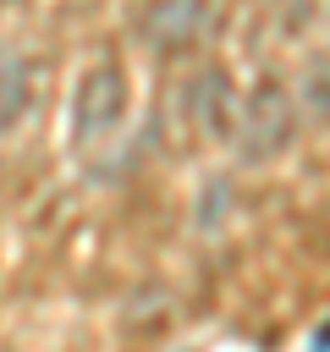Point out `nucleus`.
I'll return each mask as SVG.
<instances>
[{
  "label": "nucleus",
  "mask_w": 330,
  "mask_h": 352,
  "mask_svg": "<svg viewBox=\"0 0 330 352\" xmlns=\"http://www.w3.org/2000/svg\"><path fill=\"white\" fill-rule=\"evenodd\" d=\"M314 341H319V346H330V324H324V330H319V336H314Z\"/></svg>",
  "instance_id": "8"
},
{
  "label": "nucleus",
  "mask_w": 330,
  "mask_h": 352,
  "mask_svg": "<svg viewBox=\"0 0 330 352\" xmlns=\"http://www.w3.org/2000/svg\"><path fill=\"white\" fill-rule=\"evenodd\" d=\"M236 126H242L236 132L242 165H264V160L292 148V138H297V99L286 94L280 77H258L253 94L242 99V121Z\"/></svg>",
  "instance_id": "1"
},
{
  "label": "nucleus",
  "mask_w": 330,
  "mask_h": 352,
  "mask_svg": "<svg viewBox=\"0 0 330 352\" xmlns=\"http://www.w3.org/2000/svg\"><path fill=\"white\" fill-rule=\"evenodd\" d=\"M121 116H126V77H121V66H116V60H99V66L77 82L72 126H77V138L88 143V138L116 132V126H121Z\"/></svg>",
  "instance_id": "2"
},
{
  "label": "nucleus",
  "mask_w": 330,
  "mask_h": 352,
  "mask_svg": "<svg viewBox=\"0 0 330 352\" xmlns=\"http://www.w3.org/2000/svg\"><path fill=\"white\" fill-rule=\"evenodd\" d=\"M308 110H314L319 126H330V60L308 66Z\"/></svg>",
  "instance_id": "6"
},
{
  "label": "nucleus",
  "mask_w": 330,
  "mask_h": 352,
  "mask_svg": "<svg viewBox=\"0 0 330 352\" xmlns=\"http://www.w3.org/2000/svg\"><path fill=\"white\" fill-rule=\"evenodd\" d=\"M28 99H33V66H28L22 55L0 50V132H11V126L22 121Z\"/></svg>",
  "instance_id": "5"
},
{
  "label": "nucleus",
  "mask_w": 330,
  "mask_h": 352,
  "mask_svg": "<svg viewBox=\"0 0 330 352\" xmlns=\"http://www.w3.org/2000/svg\"><path fill=\"white\" fill-rule=\"evenodd\" d=\"M314 6H319V0H270L275 22H280V28H292V33H297V28H302V22L314 16Z\"/></svg>",
  "instance_id": "7"
},
{
  "label": "nucleus",
  "mask_w": 330,
  "mask_h": 352,
  "mask_svg": "<svg viewBox=\"0 0 330 352\" xmlns=\"http://www.w3.org/2000/svg\"><path fill=\"white\" fill-rule=\"evenodd\" d=\"M209 0H154L143 11V44L160 55H182L198 38H209Z\"/></svg>",
  "instance_id": "3"
},
{
  "label": "nucleus",
  "mask_w": 330,
  "mask_h": 352,
  "mask_svg": "<svg viewBox=\"0 0 330 352\" xmlns=\"http://www.w3.org/2000/svg\"><path fill=\"white\" fill-rule=\"evenodd\" d=\"M231 104H236V94H231V82H226L220 66H209L204 77L187 82V116L204 126V138H220L231 126Z\"/></svg>",
  "instance_id": "4"
}]
</instances>
